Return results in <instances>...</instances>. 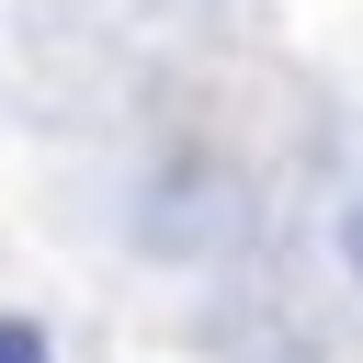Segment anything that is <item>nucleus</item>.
<instances>
[{"instance_id":"1","label":"nucleus","mask_w":363,"mask_h":363,"mask_svg":"<svg viewBox=\"0 0 363 363\" xmlns=\"http://www.w3.org/2000/svg\"><path fill=\"white\" fill-rule=\"evenodd\" d=\"M0 363H45V329H23V318H0Z\"/></svg>"},{"instance_id":"2","label":"nucleus","mask_w":363,"mask_h":363,"mask_svg":"<svg viewBox=\"0 0 363 363\" xmlns=\"http://www.w3.org/2000/svg\"><path fill=\"white\" fill-rule=\"evenodd\" d=\"M340 261H352V284H363V204L340 216Z\"/></svg>"}]
</instances>
